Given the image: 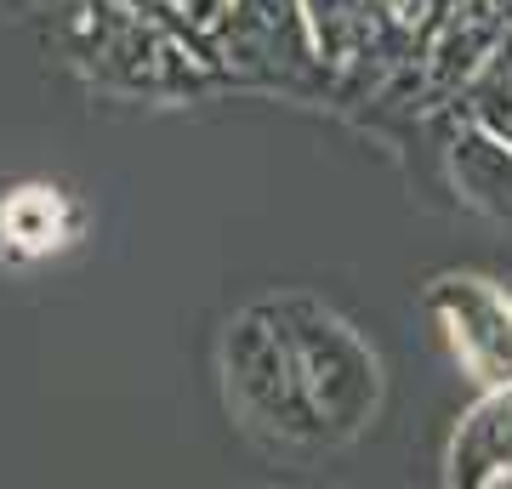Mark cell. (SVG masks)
<instances>
[{
	"label": "cell",
	"mask_w": 512,
	"mask_h": 489,
	"mask_svg": "<svg viewBox=\"0 0 512 489\" xmlns=\"http://www.w3.org/2000/svg\"><path fill=\"white\" fill-rule=\"evenodd\" d=\"M444 165L467 211L490 222H512V137L490 131L450 109V137H444Z\"/></svg>",
	"instance_id": "4"
},
{
	"label": "cell",
	"mask_w": 512,
	"mask_h": 489,
	"mask_svg": "<svg viewBox=\"0 0 512 489\" xmlns=\"http://www.w3.org/2000/svg\"><path fill=\"white\" fill-rule=\"evenodd\" d=\"M217 359H222L228 410H234V421L262 444V450H279V455L330 450L325 433H319V421H313V410H308L291 342H285V330H279L268 302H251L245 313L228 319Z\"/></svg>",
	"instance_id": "1"
},
{
	"label": "cell",
	"mask_w": 512,
	"mask_h": 489,
	"mask_svg": "<svg viewBox=\"0 0 512 489\" xmlns=\"http://www.w3.org/2000/svg\"><path fill=\"white\" fill-rule=\"evenodd\" d=\"M63 234H69V205L52 188H18L0 205V239L12 245V256L52 251V245H63Z\"/></svg>",
	"instance_id": "6"
},
{
	"label": "cell",
	"mask_w": 512,
	"mask_h": 489,
	"mask_svg": "<svg viewBox=\"0 0 512 489\" xmlns=\"http://www.w3.org/2000/svg\"><path fill=\"white\" fill-rule=\"evenodd\" d=\"M285 342H291L296 376H302V393H308V410L319 421L330 450H342L365 433L376 410H382V364L359 342V330L348 319H336L325 302H313L302 290L291 296H268Z\"/></svg>",
	"instance_id": "2"
},
{
	"label": "cell",
	"mask_w": 512,
	"mask_h": 489,
	"mask_svg": "<svg viewBox=\"0 0 512 489\" xmlns=\"http://www.w3.org/2000/svg\"><path fill=\"white\" fill-rule=\"evenodd\" d=\"M456 114H467L478 126L507 131L512 137V29L495 40L490 52H484V63L467 74V86H461V97H456Z\"/></svg>",
	"instance_id": "7"
},
{
	"label": "cell",
	"mask_w": 512,
	"mask_h": 489,
	"mask_svg": "<svg viewBox=\"0 0 512 489\" xmlns=\"http://www.w3.org/2000/svg\"><path fill=\"white\" fill-rule=\"evenodd\" d=\"M444 478L467 489L512 484V381L484 387V399L461 416L444 455Z\"/></svg>",
	"instance_id": "5"
},
{
	"label": "cell",
	"mask_w": 512,
	"mask_h": 489,
	"mask_svg": "<svg viewBox=\"0 0 512 489\" xmlns=\"http://www.w3.org/2000/svg\"><path fill=\"white\" fill-rule=\"evenodd\" d=\"M427 313L439 319L456 364L478 387L512 381V296L478 273H444L427 285Z\"/></svg>",
	"instance_id": "3"
}]
</instances>
